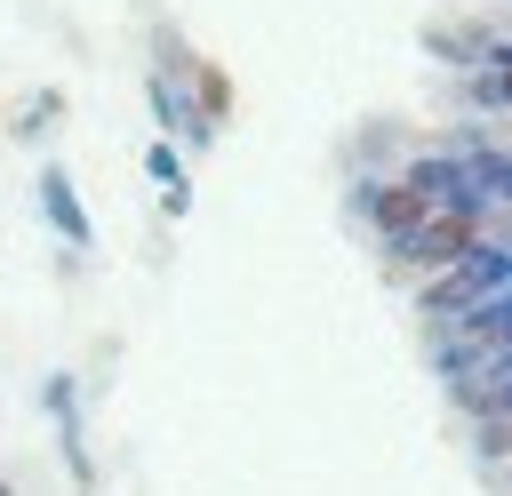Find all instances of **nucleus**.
Wrapping results in <instances>:
<instances>
[{
	"label": "nucleus",
	"instance_id": "obj_1",
	"mask_svg": "<svg viewBox=\"0 0 512 496\" xmlns=\"http://www.w3.org/2000/svg\"><path fill=\"white\" fill-rule=\"evenodd\" d=\"M40 408H48V424H56V456H64V472H72V488L88 496V488H96V456H88V424H80V376L56 368V376L40 384Z\"/></svg>",
	"mask_w": 512,
	"mask_h": 496
},
{
	"label": "nucleus",
	"instance_id": "obj_2",
	"mask_svg": "<svg viewBox=\"0 0 512 496\" xmlns=\"http://www.w3.org/2000/svg\"><path fill=\"white\" fill-rule=\"evenodd\" d=\"M408 264H472V248H480V224L456 208V216H416L400 240H392Z\"/></svg>",
	"mask_w": 512,
	"mask_h": 496
},
{
	"label": "nucleus",
	"instance_id": "obj_3",
	"mask_svg": "<svg viewBox=\"0 0 512 496\" xmlns=\"http://www.w3.org/2000/svg\"><path fill=\"white\" fill-rule=\"evenodd\" d=\"M40 216L64 232V248H96V224H88V208H80V192H72V176L56 160L40 168Z\"/></svg>",
	"mask_w": 512,
	"mask_h": 496
},
{
	"label": "nucleus",
	"instance_id": "obj_4",
	"mask_svg": "<svg viewBox=\"0 0 512 496\" xmlns=\"http://www.w3.org/2000/svg\"><path fill=\"white\" fill-rule=\"evenodd\" d=\"M360 208H368V224H376V232H392V240H400V232H408L432 200H416L408 184H384V192H360Z\"/></svg>",
	"mask_w": 512,
	"mask_h": 496
},
{
	"label": "nucleus",
	"instance_id": "obj_5",
	"mask_svg": "<svg viewBox=\"0 0 512 496\" xmlns=\"http://www.w3.org/2000/svg\"><path fill=\"white\" fill-rule=\"evenodd\" d=\"M56 112H64V88H32V96H24V112H16V136H24V144H32V136H48V120H56Z\"/></svg>",
	"mask_w": 512,
	"mask_h": 496
},
{
	"label": "nucleus",
	"instance_id": "obj_6",
	"mask_svg": "<svg viewBox=\"0 0 512 496\" xmlns=\"http://www.w3.org/2000/svg\"><path fill=\"white\" fill-rule=\"evenodd\" d=\"M144 168H152V184H168V216H184V160H176V144H152Z\"/></svg>",
	"mask_w": 512,
	"mask_h": 496
},
{
	"label": "nucleus",
	"instance_id": "obj_7",
	"mask_svg": "<svg viewBox=\"0 0 512 496\" xmlns=\"http://www.w3.org/2000/svg\"><path fill=\"white\" fill-rule=\"evenodd\" d=\"M480 96H488V104H512V48H496V64H488Z\"/></svg>",
	"mask_w": 512,
	"mask_h": 496
},
{
	"label": "nucleus",
	"instance_id": "obj_8",
	"mask_svg": "<svg viewBox=\"0 0 512 496\" xmlns=\"http://www.w3.org/2000/svg\"><path fill=\"white\" fill-rule=\"evenodd\" d=\"M0 496H16V480H8V472H0Z\"/></svg>",
	"mask_w": 512,
	"mask_h": 496
}]
</instances>
